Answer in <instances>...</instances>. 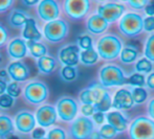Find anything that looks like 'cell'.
Listing matches in <instances>:
<instances>
[{
    "instance_id": "obj_19",
    "label": "cell",
    "mask_w": 154,
    "mask_h": 139,
    "mask_svg": "<svg viewBox=\"0 0 154 139\" xmlns=\"http://www.w3.org/2000/svg\"><path fill=\"white\" fill-rule=\"evenodd\" d=\"M109 27V23L99 14H93L86 20V29L92 35H102Z\"/></svg>"
},
{
    "instance_id": "obj_25",
    "label": "cell",
    "mask_w": 154,
    "mask_h": 139,
    "mask_svg": "<svg viewBox=\"0 0 154 139\" xmlns=\"http://www.w3.org/2000/svg\"><path fill=\"white\" fill-rule=\"evenodd\" d=\"M14 132V122L8 115H0V138L4 139Z\"/></svg>"
},
{
    "instance_id": "obj_9",
    "label": "cell",
    "mask_w": 154,
    "mask_h": 139,
    "mask_svg": "<svg viewBox=\"0 0 154 139\" xmlns=\"http://www.w3.org/2000/svg\"><path fill=\"white\" fill-rule=\"evenodd\" d=\"M94 131V122L91 118L79 116L69 127V136L71 139H89Z\"/></svg>"
},
{
    "instance_id": "obj_6",
    "label": "cell",
    "mask_w": 154,
    "mask_h": 139,
    "mask_svg": "<svg viewBox=\"0 0 154 139\" xmlns=\"http://www.w3.org/2000/svg\"><path fill=\"white\" fill-rule=\"evenodd\" d=\"M23 96L27 103L32 105H40L49 96L48 86L40 80H32L24 87Z\"/></svg>"
},
{
    "instance_id": "obj_20",
    "label": "cell",
    "mask_w": 154,
    "mask_h": 139,
    "mask_svg": "<svg viewBox=\"0 0 154 139\" xmlns=\"http://www.w3.org/2000/svg\"><path fill=\"white\" fill-rule=\"evenodd\" d=\"M27 53V42L24 39L14 38L8 45V53L12 59L20 60L24 58Z\"/></svg>"
},
{
    "instance_id": "obj_37",
    "label": "cell",
    "mask_w": 154,
    "mask_h": 139,
    "mask_svg": "<svg viewBox=\"0 0 154 139\" xmlns=\"http://www.w3.org/2000/svg\"><path fill=\"white\" fill-rule=\"evenodd\" d=\"M6 93L11 95L12 97H18L21 93V87L19 83L17 82H11L8 85V89H6Z\"/></svg>"
},
{
    "instance_id": "obj_15",
    "label": "cell",
    "mask_w": 154,
    "mask_h": 139,
    "mask_svg": "<svg viewBox=\"0 0 154 139\" xmlns=\"http://www.w3.org/2000/svg\"><path fill=\"white\" fill-rule=\"evenodd\" d=\"M36 117L31 111L21 110L15 116V128L17 131L23 134H29L34 131L36 128Z\"/></svg>"
},
{
    "instance_id": "obj_43",
    "label": "cell",
    "mask_w": 154,
    "mask_h": 139,
    "mask_svg": "<svg viewBox=\"0 0 154 139\" xmlns=\"http://www.w3.org/2000/svg\"><path fill=\"white\" fill-rule=\"evenodd\" d=\"M8 41V32L6 29L0 24V47L3 46Z\"/></svg>"
},
{
    "instance_id": "obj_47",
    "label": "cell",
    "mask_w": 154,
    "mask_h": 139,
    "mask_svg": "<svg viewBox=\"0 0 154 139\" xmlns=\"http://www.w3.org/2000/svg\"><path fill=\"white\" fill-rule=\"evenodd\" d=\"M145 12L148 15V17H154V1L149 2L148 5L145 8Z\"/></svg>"
},
{
    "instance_id": "obj_52",
    "label": "cell",
    "mask_w": 154,
    "mask_h": 139,
    "mask_svg": "<svg viewBox=\"0 0 154 139\" xmlns=\"http://www.w3.org/2000/svg\"><path fill=\"white\" fill-rule=\"evenodd\" d=\"M42 139H48V138H47V137H44V138H42Z\"/></svg>"
},
{
    "instance_id": "obj_28",
    "label": "cell",
    "mask_w": 154,
    "mask_h": 139,
    "mask_svg": "<svg viewBox=\"0 0 154 139\" xmlns=\"http://www.w3.org/2000/svg\"><path fill=\"white\" fill-rule=\"evenodd\" d=\"M27 48L34 58L40 59L47 55V47L42 42H27Z\"/></svg>"
},
{
    "instance_id": "obj_38",
    "label": "cell",
    "mask_w": 154,
    "mask_h": 139,
    "mask_svg": "<svg viewBox=\"0 0 154 139\" xmlns=\"http://www.w3.org/2000/svg\"><path fill=\"white\" fill-rule=\"evenodd\" d=\"M148 3H149L148 0H129V1H127L128 5L136 11L145 10L146 6L148 5Z\"/></svg>"
},
{
    "instance_id": "obj_4",
    "label": "cell",
    "mask_w": 154,
    "mask_h": 139,
    "mask_svg": "<svg viewBox=\"0 0 154 139\" xmlns=\"http://www.w3.org/2000/svg\"><path fill=\"white\" fill-rule=\"evenodd\" d=\"M130 139H154V120L148 116H137L128 129Z\"/></svg>"
},
{
    "instance_id": "obj_2",
    "label": "cell",
    "mask_w": 154,
    "mask_h": 139,
    "mask_svg": "<svg viewBox=\"0 0 154 139\" xmlns=\"http://www.w3.org/2000/svg\"><path fill=\"white\" fill-rule=\"evenodd\" d=\"M123 48L122 40L113 34L104 35L97 42V53L102 60L105 61L116 60L118 56H120Z\"/></svg>"
},
{
    "instance_id": "obj_24",
    "label": "cell",
    "mask_w": 154,
    "mask_h": 139,
    "mask_svg": "<svg viewBox=\"0 0 154 139\" xmlns=\"http://www.w3.org/2000/svg\"><path fill=\"white\" fill-rule=\"evenodd\" d=\"M140 56V51L133 45H126L124 46L122 53L120 55V60L123 64L129 65L132 63H135L136 60Z\"/></svg>"
},
{
    "instance_id": "obj_5",
    "label": "cell",
    "mask_w": 154,
    "mask_h": 139,
    "mask_svg": "<svg viewBox=\"0 0 154 139\" xmlns=\"http://www.w3.org/2000/svg\"><path fill=\"white\" fill-rule=\"evenodd\" d=\"M119 28L123 36L133 38L144 30V18L133 12L126 13L119 22Z\"/></svg>"
},
{
    "instance_id": "obj_49",
    "label": "cell",
    "mask_w": 154,
    "mask_h": 139,
    "mask_svg": "<svg viewBox=\"0 0 154 139\" xmlns=\"http://www.w3.org/2000/svg\"><path fill=\"white\" fill-rule=\"evenodd\" d=\"M89 139H102L101 136H100V133H99V130H94L92 132V134L90 135Z\"/></svg>"
},
{
    "instance_id": "obj_11",
    "label": "cell",
    "mask_w": 154,
    "mask_h": 139,
    "mask_svg": "<svg viewBox=\"0 0 154 139\" xmlns=\"http://www.w3.org/2000/svg\"><path fill=\"white\" fill-rule=\"evenodd\" d=\"M126 6L118 2H107V3L100 4L97 6V13L101 17H103L108 23H113L125 15Z\"/></svg>"
},
{
    "instance_id": "obj_29",
    "label": "cell",
    "mask_w": 154,
    "mask_h": 139,
    "mask_svg": "<svg viewBox=\"0 0 154 139\" xmlns=\"http://www.w3.org/2000/svg\"><path fill=\"white\" fill-rule=\"evenodd\" d=\"M135 70L136 72L142 73V74H150L153 70V62L148 60L147 58L138 59L135 63Z\"/></svg>"
},
{
    "instance_id": "obj_46",
    "label": "cell",
    "mask_w": 154,
    "mask_h": 139,
    "mask_svg": "<svg viewBox=\"0 0 154 139\" xmlns=\"http://www.w3.org/2000/svg\"><path fill=\"white\" fill-rule=\"evenodd\" d=\"M146 86L151 90H154V72H151L150 74H148L146 80Z\"/></svg>"
},
{
    "instance_id": "obj_34",
    "label": "cell",
    "mask_w": 154,
    "mask_h": 139,
    "mask_svg": "<svg viewBox=\"0 0 154 139\" xmlns=\"http://www.w3.org/2000/svg\"><path fill=\"white\" fill-rule=\"evenodd\" d=\"M144 56L148 60L154 63V34L150 35L145 43L144 48Z\"/></svg>"
},
{
    "instance_id": "obj_26",
    "label": "cell",
    "mask_w": 154,
    "mask_h": 139,
    "mask_svg": "<svg viewBox=\"0 0 154 139\" xmlns=\"http://www.w3.org/2000/svg\"><path fill=\"white\" fill-rule=\"evenodd\" d=\"M59 75L63 82L70 83V82L77 80L78 75H79V69L77 66H63L60 69Z\"/></svg>"
},
{
    "instance_id": "obj_8",
    "label": "cell",
    "mask_w": 154,
    "mask_h": 139,
    "mask_svg": "<svg viewBox=\"0 0 154 139\" xmlns=\"http://www.w3.org/2000/svg\"><path fill=\"white\" fill-rule=\"evenodd\" d=\"M69 34V25L66 21L57 19L48 22L43 27L44 38L51 43H59L64 40Z\"/></svg>"
},
{
    "instance_id": "obj_35",
    "label": "cell",
    "mask_w": 154,
    "mask_h": 139,
    "mask_svg": "<svg viewBox=\"0 0 154 139\" xmlns=\"http://www.w3.org/2000/svg\"><path fill=\"white\" fill-rule=\"evenodd\" d=\"M48 139H67V134L64 129L60 127H54L47 133Z\"/></svg>"
},
{
    "instance_id": "obj_30",
    "label": "cell",
    "mask_w": 154,
    "mask_h": 139,
    "mask_svg": "<svg viewBox=\"0 0 154 139\" xmlns=\"http://www.w3.org/2000/svg\"><path fill=\"white\" fill-rule=\"evenodd\" d=\"M131 93L133 101L136 105H142L148 99V91L144 87H136V88H131Z\"/></svg>"
},
{
    "instance_id": "obj_41",
    "label": "cell",
    "mask_w": 154,
    "mask_h": 139,
    "mask_svg": "<svg viewBox=\"0 0 154 139\" xmlns=\"http://www.w3.org/2000/svg\"><path fill=\"white\" fill-rule=\"evenodd\" d=\"M144 30L147 32H154V17H146L144 19Z\"/></svg>"
},
{
    "instance_id": "obj_14",
    "label": "cell",
    "mask_w": 154,
    "mask_h": 139,
    "mask_svg": "<svg viewBox=\"0 0 154 139\" xmlns=\"http://www.w3.org/2000/svg\"><path fill=\"white\" fill-rule=\"evenodd\" d=\"M80 47L77 44H67L61 47L58 53V59L63 66H77L80 62Z\"/></svg>"
},
{
    "instance_id": "obj_39",
    "label": "cell",
    "mask_w": 154,
    "mask_h": 139,
    "mask_svg": "<svg viewBox=\"0 0 154 139\" xmlns=\"http://www.w3.org/2000/svg\"><path fill=\"white\" fill-rule=\"evenodd\" d=\"M97 110L95 109V107L93 105H88V104H84L81 106V113L83 116L85 117H92V115L97 112Z\"/></svg>"
},
{
    "instance_id": "obj_18",
    "label": "cell",
    "mask_w": 154,
    "mask_h": 139,
    "mask_svg": "<svg viewBox=\"0 0 154 139\" xmlns=\"http://www.w3.org/2000/svg\"><path fill=\"white\" fill-rule=\"evenodd\" d=\"M106 120L118 131V133H124L127 131V129H129L130 122L122 111H118V110L109 111L106 114Z\"/></svg>"
},
{
    "instance_id": "obj_21",
    "label": "cell",
    "mask_w": 154,
    "mask_h": 139,
    "mask_svg": "<svg viewBox=\"0 0 154 139\" xmlns=\"http://www.w3.org/2000/svg\"><path fill=\"white\" fill-rule=\"evenodd\" d=\"M22 37L27 42H39L42 38V34L37 28V23L32 17H29L22 29Z\"/></svg>"
},
{
    "instance_id": "obj_44",
    "label": "cell",
    "mask_w": 154,
    "mask_h": 139,
    "mask_svg": "<svg viewBox=\"0 0 154 139\" xmlns=\"http://www.w3.org/2000/svg\"><path fill=\"white\" fill-rule=\"evenodd\" d=\"M14 2L12 0H0V13L6 12Z\"/></svg>"
},
{
    "instance_id": "obj_53",
    "label": "cell",
    "mask_w": 154,
    "mask_h": 139,
    "mask_svg": "<svg viewBox=\"0 0 154 139\" xmlns=\"http://www.w3.org/2000/svg\"><path fill=\"white\" fill-rule=\"evenodd\" d=\"M0 59H1V58H0Z\"/></svg>"
},
{
    "instance_id": "obj_50",
    "label": "cell",
    "mask_w": 154,
    "mask_h": 139,
    "mask_svg": "<svg viewBox=\"0 0 154 139\" xmlns=\"http://www.w3.org/2000/svg\"><path fill=\"white\" fill-rule=\"evenodd\" d=\"M23 4H26V5L29 6H32L35 5V4L39 3V1H37V0H32V1H29V0H24V1H22Z\"/></svg>"
},
{
    "instance_id": "obj_32",
    "label": "cell",
    "mask_w": 154,
    "mask_h": 139,
    "mask_svg": "<svg viewBox=\"0 0 154 139\" xmlns=\"http://www.w3.org/2000/svg\"><path fill=\"white\" fill-rule=\"evenodd\" d=\"M77 45L80 47V49L83 50H89L93 48V40L92 37L88 34L80 35L77 39Z\"/></svg>"
},
{
    "instance_id": "obj_27",
    "label": "cell",
    "mask_w": 154,
    "mask_h": 139,
    "mask_svg": "<svg viewBox=\"0 0 154 139\" xmlns=\"http://www.w3.org/2000/svg\"><path fill=\"white\" fill-rule=\"evenodd\" d=\"M100 56L97 49L92 48L89 50H82L80 55V62L85 66H92L99 61Z\"/></svg>"
},
{
    "instance_id": "obj_3",
    "label": "cell",
    "mask_w": 154,
    "mask_h": 139,
    "mask_svg": "<svg viewBox=\"0 0 154 139\" xmlns=\"http://www.w3.org/2000/svg\"><path fill=\"white\" fill-rule=\"evenodd\" d=\"M97 77H99V83L105 88L124 86L127 84L128 80L122 67L111 63L104 65L100 68Z\"/></svg>"
},
{
    "instance_id": "obj_10",
    "label": "cell",
    "mask_w": 154,
    "mask_h": 139,
    "mask_svg": "<svg viewBox=\"0 0 154 139\" xmlns=\"http://www.w3.org/2000/svg\"><path fill=\"white\" fill-rule=\"evenodd\" d=\"M63 8L71 20H81L89 13L91 2L88 0H66Z\"/></svg>"
},
{
    "instance_id": "obj_42",
    "label": "cell",
    "mask_w": 154,
    "mask_h": 139,
    "mask_svg": "<svg viewBox=\"0 0 154 139\" xmlns=\"http://www.w3.org/2000/svg\"><path fill=\"white\" fill-rule=\"evenodd\" d=\"M45 136V130L43 128H36L32 132V139H42Z\"/></svg>"
},
{
    "instance_id": "obj_17",
    "label": "cell",
    "mask_w": 154,
    "mask_h": 139,
    "mask_svg": "<svg viewBox=\"0 0 154 139\" xmlns=\"http://www.w3.org/2000/svg\"><path fill=\"white\" fill-rule=\"evenodd\" d=\"M6 71H8V77L13 82H17V83L26 81L31 75L29 67L21 61H14L10 63Z\"/></svg>"
},
{
    "instance_id": "obj_51",
    "label": "cell",
    "mask_w": 154,
    "mask_h": 139,
    "mask_svg": "<svg viewBox=\"0 0 154 139\" xmlns=\"http://www.w3.org/2000/svg\"><path fill=\"white\" fill-rule=\"evenodd\" d=\"M6 139H19V137H18V136H16V135H14V134H12V135L8 136Z\"/></svg>"
},
{
    "instance_id": "obj_31",
    "label": "cell",
    "mask_w": 154,
    "mask_h": 139,
    "mask_svg": "<svg viewBox=\"0 0 154 139\" xmlns=\"http://www.w3.org/2000/svg\"><path fill=\"white\" fill-rule=\"evenodd\" d=\"M146 80L147 77H145V74L138 72H134L128 77L127 84L130 85L132 88H136V87H144L146 86Z\"/></svg>"
},
{
    "instance_id": "obj_22",
    "label": "cell",
    "mask_w": 154,
    "mask_h": 139,
    "mask_svg": "<svg viewBox=\"0 0 154 139\" xmlns=\"http://www.w3.org/2000/svg\"><path fill=\"white\" fill-rule=\"evenodd\" d=\"M37 67H38L39 71L41 73H43V74H51L57 69L58 62L54 56L46 55L42 56V58L38 59Z\"/></svg>"
},
{
    "instance_id": "obj_13",
    "label": "cell",
    "mask_w": 154,
    "mask_h": 139,
    "mask_svg": "<svg viewBox=\"0 0 154 139\" xmlns=\"http://www.w3.org/2000/svg\"><path fill=\"white\" fill-rule=\"evenodd\" d=\"M36 121L41 128H48L55 125L58 119V113L55 106L43 105L36 111Z\"/></svg>"
},
{
    "instance_id": "obj_12",
    "label": "cell",
    "mask_w": 154,
    "mask_h": 139,
    "mask_svg": "<svg viewBox=\"0 0 154 139\" xmlns=\"http://www.w3.org/2000/svg\"><path fill=\"white\" fill-rule=\"evenodd\" d=\"M37 13L39 18L46 23L55 21L60 16L59 3L55 0H42L38 3Z\"/></svg>"
},
{
    "instance_id": "obj_36",
    "label": "cell",
    "mask_w": 154,
    "mask_h": 139,
    "mask_svg": "<svg viewBox=\"0 0 154 139\" xmlns=\"http://www.w3.org/2000/svg\"><path fill=\"white\" fill-rule=\"evenodd\" d=\"M15 98L12 97L11 95H8V93H4V94L0 95V108L3 110L11 109L14 105Z\"/></svg>"
},
{
    "instance_id": "obj_33",
    "label": "cell",
    "mask_w": 154,
    "mask_h": 139,
    "mask_svg": "<svg viewBox=\"0 0 154 139\" xmlns=\"http://www.w3.org/2000/svg\"><path fill=\"white\" fill-rule=\"evenodd\" d=\"M99 133L102 139H114L118 136V131L109 123H105L99 129Z\"/></svg>"
},
{
    "instance_id": "obj_23",
    "label": "cell",
    "mask_w": 154,
    "mask_h": 139,
    "mask_svg": "<svg viewBox=\"0 0 154 139\" xmlns=\"http://www.w3.org/2000/svg\"><path fill=\"white\" fill-rule=\"evenodd\" d=\"M29 17L24 11L21 10H13L8 15V24L13 28H21L24 27L26 21Z\"/></svg>"
},
{
    "instance_id": "obj_45",
    "label": "cell",
    "mask_w": 154,
    "mask_h": 139,
    "mask_svg": "<svg viewBox=\"0 0 154 139\" xmlns=\"http://www.w3.org/2000/svg\"><path fill=\"white\" fill-rule=\"evenodd\" d=\"M147 113H148V117L154 120V97L149 101L148 105H147Z\"/></svg>"
},
{
    "instance_id": "obj_1",
    "label": "cell",
    "mask_w": 154,
    "mask_h": 139,
    "mask_svg": "<svg viewBox=\"0 0 154 139\" xmlns=\"http://www.w3.org/2000/svg\"><path fill=\"white\" fill-rule=\"evenodd\" d=\"M79 101L82 105H93L100 112H109L112 108V97L107 88L100 83H92L79 93Z\"/></svg>"
},
{
    "instance_id": "obj_48",
    "label": "cell",
    "mask_w": 154,
    "mask_h": 139,
    "mask_svg": "<svg viewBox=\"0 0 154 139\" xmlns=\"http://www.w3.org/2000/svg\"><path fill=\"white\" fill-rule=\"evenodd\" d=\"M8 81H5L4 77H0V95L4 94L8 89Z\"/></svg>"
},
{
    "instance_id": "obj_16",
    "label": "cell",
    "mask_w": 154,
    "mask_h": 139,
    "mask_svg": "<svg viewBox=\"0 0 154 139\" xmlns=\"http://www.w3.org/2000/svg\"><path fill=\"white\" fill-rule=\"evenodd\" d=\"M134 101L132 97L131 90L127 88H121L116 90L112 97V108L118 111H126L133 108Z\"/></svg>"
},
{
    "instance_id": "obj_7",
    "label": "cell",
    "mask_w": 154,
    "mask_h": 139,
    "mask_svg": "<svg viewBox=\"0 0 154 139\" xmlns=\"http://www.w3.org/2000/svg\"><path fill=\"white\" fill-rule=\"evenodd\" d=\"M58 117L65 122H72L77 118L79 112V105L72 96L63 95L56 104Z\"/></svg>"
},
{
    "instance_id": "obj_40",
    "label": "cell",
    "mask_w": 154,
    "mask_h": 139,
    "mask_svg": "<svg viewBox=\"0 0 154 139\" xmlns=\"http://www.w3.org/2000/svg\"><path fill=\"white\" fill-rule=\"evenodd\" d=\"M91 119H92V121L95 123V125H101V127H102L103 125H105V123H104V121H105V119H106V114L104 112L97 111L94 114L92 115Z\"/></svg>"
}]
</instances>
